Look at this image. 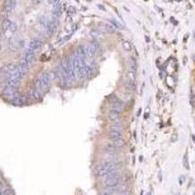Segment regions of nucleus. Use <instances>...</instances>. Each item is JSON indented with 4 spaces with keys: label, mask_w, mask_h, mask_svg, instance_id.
I'll return each instance as SVG.
<instances>
[{
    "label": "nucleus",
    "mask_w": 195,
    "mask_h": 195,
    "mask_svg": "<svg viewBox=\"0 0 195 195\" xmlns=\"http://www.w3.org/2000/svg\"><path fill=\"white\" fill-rule=\"evenodd\" d=\"M119 165L113 161H105L102 165H99L96 170V176L98 177H105L106 175L114 170H118Z\"/></svg>",
    "instance_id": "nucleus-1"
},
{
    "label": "nucleus",
    "mask_w": 195,
    "mask_h": 195,
    "mask_svg": "<svg viewBox=\"0 0 195 195\" xmlns=\"http://www.w3.org/2000/svg\"><path fill=\"white\" fill-rule=\"evenodd\" d=\"M120 177H112V179H108V180H105V185L106 188H115V187H118L119 184H120Z\"/></svg>",
    "instance_id": "nucleus-2"
},
{
    "label": "nucleus",
    "mask_w": 195,
    "mask_h": 195,
    "mask_svg": "<svg viewBox=\"0 0 195 195\" xmlns=\"http://www.w3.org/2000/svg\"><path fill=\"white\" fill-rule=\"evenodd\" d=\"M55 78V75H54V73L52 72V73H49V72H43L42 74L38 77V79L40 80L43 85L45 86V87H47L49 84H50V82L53 80Z\"/></svg>",
    "instance_id": "nucleus-3"
},
{
    "label": "nucleus",
    "mask_w": 195,
    "mask_h": 195,
    "mask_svg": "<svg viewBox=\"0 0 195 195\" xmlns=\"http://www.w3.org/2000/svg\"><path fill=\"white\" fill-rule=\"evenodd\" d=\"M33 59H34V51H32L31 49H29L28 47V48L24 51L23 58H21V60H25V62H27L30 66V63L33 62Z\"/></svg>",
    "instance_id": "nucleus-4"
},
{
    "label": "nucleus",
    "mask_w": 195,
    "mask_h": 195,
    "mask_svg": "<svg viewBox=\"0 0 195 195\" xmlns=\"http://www.w3.org/2000/svg\"><path fill=\"white\" fill-rule=\"evenodd\" d=\"M17 93H18V91H17V88H14V87H10V86H6L5 88L3 89L2 91V94L5 96L6 98L8 99H11L14 95H16Z\"/></svg>",
    "instance_id": "nucleus-5"
},
{
    "label": "nucleus",
    "mask_w": 195,
    "mask_h": 195,
    "mask_svg": "<svg viewBox=\"0 0 195 195\" xmlns=\"http://www.w3.org/2000/svg\"><path fill=\"white\" fill-rule=\"evenodd\" d=\"M41 46H42V42L37 38H33V39H31V40L29 41L28 47L29 49H31L32 51H36V50L40 49Z\"/></svg>",
    "instance_id": "nucleus-6"
},
{
    "label": "nucleus",
    "mask_w": 195,
    "mask_h": 195,
    "mask_svg": "<svg viewBox=\"0 0 195 195\" xmlns=\"http://www.w3.org/2000/svg\"><path fill=\"white\" fill-rule=\"evenodd\" d=\"M84 48H85L86 56H87V57H89L90 59H93L95 57V55H96V53H97V52L95 51L93 45L91 44V43H88V44H86L84 46Z\"/></svg>",
    "instance_id": "nucleus-7"
},
{
    "label": "nucleus",
    "mask_w": 195,
    "mask_h": 195,
    "mask_svg": "<svg viewBox=\"0 0 195 195\" xmlns=\"http://www.w3.org/2000/svg\"><path fill=\"white\" fill-rule=\"evenodd\" d=\"M108 136H109V138L112 141H115L122 138V133L119 131H114V130H109Z\"/></svg>",
    "instance_id": "nucleus-8"
},
{
    "label": "nucleus",
    "mask_w": 195,
    "mask_h": 195,
    "mask_svg": "<svg viewBox=\"0 0 195 195\" xmlns=\"http://www.w3.org/2000/svg\"><path fill=\"white\" fill-rule=\"evenodd\" d=\"M120 116H121V112L113 109V108H111V109L108 111V118H109L112 122L116 120H119Z\"/></svg>",
    "instance_id": "nucleus-9"
},
{
    "label": "nucleus",
    "mask_w": 195,
    "mask_h": 195,
    "mask_svg": "<svg viewBox=\"0 0 195 195\" xmlns=\"http://www.w3.org/2000/svg\"><path fill=\"white\" fill-rule=\"evenodd\" d=\"M28 97L30 99H33V101H38V99L41 98V95L38 93V91L35 88H32V89L29 90V92L28 94Z\"/></svg>",
    "instance_id": "nucleus-10"
},
{
    "label": "nucleus",
    "mask_w": 195,
    "mask_h": 195,
    "mask_svg": "<svg viewBox=\"0 0 195 195\" xmlns=\"http://www.w3.org/2000/svg\"><path fill=\"white\" fill-rule=\"evenodd\" d=\"M34 88H35L38 91V93L42 96V95L44 94V92H45V90H46L47 87H45V86L43 85L42 82L37 78V79L35 80V83H34Z\"/></svg>",
    "instance_id": "nucleus-11"
},
{
    "label": "nucleus",
    "mask_w": 195,
    "mask_h": 195,
    "mask_svg": "<svg viewBox=\"0 0 195 195\" xmlns=\"http://www.w3.org/2000/svg\"><path fill=\"white\" fill-rule=\"evenodd\" d=\"M124 86H125V88H126V90L129 91V92H133V91L136 89L135 81H132V80H129V79L125 81Z\"/></svg>",
    "instance_id": "nucleus-12"
},
{
    "label": "nucleus",
    "mask_w": 195,
    "mask_h": 195,
    "mask_svg": "<svg viewBox=\"0 0 195 195\" xmlns=\"http://www.w3.org/2000/svg\"><path fill=\"white\" fill-rule=\"evenodd\" d=\"M16 7V0H8L5 4V11L10 13Z\"/></svg>",
    "instance_id": "nucleus-13"
},
{
    "label": "nucleus",
    "mask_w": 195,
    "mask_h": 195,
    "mask_svg": "<svg viewBox=\"0 0 195 195\" xmlns=\"http://www.w3.org/2000/svg\"><path fill=\"white\" fill-rule=\"evenodd\" d=\"M16 68H17V67L15 66V64H13V63H9V64H7V66L3 67V68H2V71H3L4 73H6V74H10V73H12L13 71L15 70Z\"/></svg>",
    "instance_id": "nucleus-14"
},
{
    "label": "nucleus",
    "mask_w": 195,
    "mask_h": 195,
    "mask_svg": "<svg viewBox=\"0 0 195 195\" xmlns=\"http://www.w3.org/2000/svg\"><path fill=\"white\" fill-rule=\"evenodd\" d=\"M128 63H129V67H130V69H131V70L136 71L137 69H138V63H137V60H136L135 58H134V57H131V58L129 59Z\"/></svg>",
    "instance_id": "nucleus-15"
},
{
    "label": "nucleus",
    "mask_w": 195,
    "mask_h": 195,
    "mask_svg": "<svg viewBox=\"0 0 195 195\" xmlns=\"http://www.w3.org/2000/svg\"><path fill=\"white\" fill-rule=\"evenodd\" d=\"M76 56H77V57H79V58H82V59H84L86 57L84 46L80 45V46L77 47V49H76Z\"/></svg>",
    "instance_id": "nucleus-16"
},
{
    "label": "nucleus",
    "mask_w": 195,
    "mask_h": 195,
    "mask_svg": "<svg viewBox=\"0 0 195 195\" xmlns=\"http://www.w3.org/2000/svg\"><path fill=\"white\" fill-rule=\"evenodd\" d=\"M112 108L117 111H122L123 110V108H124V102H121V101H117L116 102L114 103H112Z\"/></svg>",
    "instance_id": "nucleus-17"
},
{
    "label": "nucleus",
    "mask_w": 195,
    "mask_h": 195,
    "mask_svg": "<svg viewBox=\"0 0 195 195\" xmlns=\"http://www.w3.org/2000/svg\"><path fill=\"white\" fill-rule=\"evenodd\" d=\"M105 148L106 149L107 152H116V151L118 150V148H117V146L114 145L113 141L109 142V144H107V145L105 146Z\"/></svg>",
    "instance_id": "nucleus-18"
},
{
    "label": "nucleus",
    "mask_w": 195,
    "mask_h": 195,
    "mask_svg": "<svg viewBox=\"0 0 195 195\" xmlns=\"http://www.w3.org/2000/svg\"><path fill=\"white\" fill-rule=\"evenodd\" d=\"M39 24H40L42 27H44L45 28H48L49 27V24H50V23H51V21H49L48 19L46 18V17H40V18H39Z\"/></svg>",
    "instance_id": "nucleus-19"
},
{
    "label": "nucleus",
    "mask_w": 195,
    "mask_h": 195,
    "mask_svg": "<svg viewBox=\"0 0 195 195\" xmlns=\"http://www.w3.org/2000/svg\"><path fill=\"white\" fill-rule=\"evenodd\" d=\"M120 177V174L118 170H114L110 173H108L107 175L105 176V180H108V179H112V177Z\"/></svg>",
    "instance_id": "nucleus-20"
},
{
    "label": "nucleus",
    "mask_w": 195,
    "mask_h": 195,
    "mask_svg": "<svg viewBox=\"0 0 195 195\" xmlns=\"http://www.w3.org/2000/svg\"><path fill=\"white\" fill-rule=\"evenodd\" d=\"M109 23L111 24L112 27H113V28H116V29H123V28H124L123 25H121L116 20L111 19V20H109Z\"/></svg>",
    "instance_id": "nucleus-21"
},
{
    "label": "nucleus",
    "mask_w": 195,
    "mask_h": 195,
    "mask_svg": "<svg viewBox=\"0 0 195 195\" xmlns=\"http://www.w3.org/2000/svg\"><path fill=\"white\" fill-rule=\"evenodd\" d=\"M122 45H123V48L126 50L127 52H131L133 50V46H132V43L130 42V41H124L122 43Z\"/></svg>",
    "instance_id": "nucleus-22"
},
{
    "label": "nucleus",
    "mask_w": 195,
    "mask_h": 195,
    "mask_svg": "<svg viewBox=\"0 0 195 195\" xmlns=\"http://www.w3.org/2000/svg\"><path fill=\"white\" fill-rule=\"evenodd\" d=\"M126 76H127V79L132 80V81H135L136 80V71L129 70L126 73Z\"/></svg>",
    "instance_id": "nucleus-23"
},
{
    "label": "nucleus",
    "mask_w": 195,
    "mask_h": 195,
    "mask_svg": "<svg viewBox=\"0 0 195 195\" xmlns=\"http://www.w3.org/2000/svg\"><path fill=\"white\" fill-rule=\"evenodd\" d=\"M114 142V145L117 146V148H122V147H124L125 146V141L122 140V138H120V140H118V141H113Z\"/></svg>",
    "instance_id": "nucleus-24"
},
{
    "label": "nucleus",
    "mask_w": 195,
    "mask_h": 195,
    "mask_svg": "<svg viewBox=\"0 0 195 195\" xmlns=\"http://www.w3.org/2000/svg\"><path fill=\"white\" fill-rule=\"evenodd\" d=\"M12 24V21L10 20H8V19H5L3 21H2V27L4 29H9L10 28V25Z\"/></svg>",
    "instance_id": "nucleus-25"
},
{
    "label": "nucleus",
    "mask_w": 195,
    "mask_h": 195,
    "mask_svg": "<svg viewBox=\"0 0 195 195\" xmlns=\"http://www.w3.org/2000/svg\"><path fill=\"white\" fill-rule=\"evenodd\" d=\"M52 6H53V9L54 10H60V7H62V4H60V0H55L52 4Z\"/></svg>",
    "instance_id": "nucleus-26"
},
{
    "label": "nucleus",
    "mask_w": 195,
    "mask_h": 195,
    "mask_svg": "<svg viewBox=\"0 0 195 195\" xmlns=\"http://www.w3.org/2000/svg\"><path fill=\"white\" fill-rule=\"evenodd\" d=\"M107 99H108V102H109L111 103V105H112V103L116 102L117 101H119L118 98H117V97L115 96V95H110V96H108Z\"/></svg>",
    "instance_id": "nucleus-27"
},
{
    "label": "nucleus",
    "mask_w": 195,
    "mask_h": 195,
    "mask_svg": "<svg viewBox=\"0 0 195 195\" xmlns=\"http://www.w3.org/2000/svg\"><path fill=\"white\" fill-rule=\"evenodd\" d=\"M184 166L185 169H189V164H188V158H187V153H185L184 156Z\"/></svg>",
    "instance_id": "nucleus-28"
},
{
    "label": "nucleus",
    "mask_w": 195,
    "mask_h": 195,
    "mask_svg": "<svg viewBox=\"0 0 195 195\" xmlns=\"http://www.w3.org/2000/svg\"><path fill=\"white\" fill-rule=\"evenodd\" d=\"M91 44L93 45V47H94V49H95V51L96 52H99V50L101 49V46H99V42L97 41V40H94Z\"/></svg>",
    "instance_id": "nucleus-29"
},
{
    "label": "nucleus",
    "mask_w": 195,
    "mask_h": 195,
    "mask_svg": "<svg viewBox=\"0 0 195 195\" xmlns=\"http://www.w3.org/2000/svg\"><path fill=\"white\" fill-rule=\"evenodd\" d=\"M17 29H18V27H17V24L15 23H13L12 21V24L10 25V28H9V30L11 32H16L17 31Z\"/></svg>",
    "instance_id": "nucleus-30"
},
{
    "label": "nucleus",
    "mask_w": 195,
    "mask_h": 195,
    "mask_svg": "<svg viewBox=\"0 0 195 195\" xmlns=\"http://www.w3.org/2000/svg\"><path fill=\"white\" fill-rule=\"evenodd\" d=\"M53 16L55 20H58L60 17V10H54L53 12Z\"/></svg>",
    "instance_id": "nucleus-31"
},
{
    "label": "nucleus",
    "mask_w": 195,
    "mask_h": 195,
    "mask_svg": "<svg viewBox=\"0 0 195 195\" xmlns=\"http://www.w3.org/2000/svg\"><path fill=\"white\" fill-rule=\"evenodd\" d=\"M67 12L69 13V14H74V13L76 12V9H75L74 7L69 6V7H68V9H67Z\"/></svg>",
    "instance_id": "nucleus-32"
},
{
    "label": "nucleus",
    "mask_w": 195,
    "mask_h": 195,
    "mask_svg": "<svg viewBox=\"0 0 195 195\" xmlns=\"http://www.w3.org/2000/svg\"><path fill=\"white\" fill-rule=\"evenodd\" d=\"M77 27H78V25H77L76 24H72V28H71V33H73V32H74V31H76V30H77Z\"/></svg>",
    "instance_id": "nucleus-33"
},
{
    "label": "nucleus",
    "mask_w": 195,
    "mask_h": 195,
    "mask_svg": "<svg viewBox=\"0 0 195 195\" xmlns=\"http://www.w3.org/2000/svg\"><path fill=\"white\" fill-rule=\"evenodd\" d=\"M101 195H112L109 191H108V190H106V191H103Z\"/></svg>",
    "instance_id": "nucleus-34"
},
{
    "label": "nucleus",
    "mask_w": 195,
    "mask_h": 195,
    "mask_svg": "<svg viewBox=\"0 0 195 195\" xmlns=\"http://www.w3.org/2000/svg\"><path fill=\"white\" fill-rule=\"evenodd\" d=\"M71 34H72V33H70V34H68V35H67L66 37H64V38H63V40H64V41H67V40H68V39H69V38H70V37H71Z\"/></svg>",
    "instance_id": "nucleus-35"
},
{
    "label": "nucleus",
    "mask_w": 195,
    "mask_h": 195,
    "mask_svg": "<svg viewBox=\"0 0 195 195\" xmlns=\"http://www.w3.org/2000/svg\"><path fill=\"white\" fill-rule=\"evenodd\" d=\"M159 180H162V173L159 172Z\"/></svg>",
    "instance_id": "nucleus-36"
},
{
    "label": "nucleus",
    "mask_w": 195,
    "mask_h": 195,
    "mask_svg": "<svg viewBox=\"0 0 195 195\" xmlns=\"http://www.w3.org/2000/svg\"><path fill=\"white\" fill-rule=\"evenodd\" d=\"M54 1H55V0H47V2H48L49 4H51V5H52V4H53V2H54Z\"/></svg>",
    "instance_id": "nucleus-37"
},
{
    "label": "nucleus",
    "mask_w": 195,
    "mask_h": 195,
    "mask_svg": "<svg viewBox=\"0 0 195 195\" xmlns=\"http://www.w3.org/2000/svg\"><path fill=\"white\" fill-rule=\"evenodd\" d=\"M141 109L140 108V109H138V113H137V115L138 116H140V114H141Z\"/></svg>",
    "instance_id": "nucleus-38"
},
{
    "label": "nucleus",
    "mask_w": 195,
    "mask_h": 195,
    "mask_svg": "<svg viewBox=\"0 0 195 195\" xmlns=\"http://www.w3.org/2000/svg\"><path fill=\"white\" fill-rule=\"evenodd\" d=\"M99 8H101V9H102V10H105V8H103L102 6H101V5H99Z\"/></svg>",
    "instance_id": "nucleus-39"
},
{
    "label": "nucleus",
    "mask_w": 195,
    "mask_h": 195,
    "mask_svg": "<svg viewBox=\"0 0 195 195\" xmlns=\"http://www.w3.org/2000/svg\"><path fill=\"white\" fill-rule=\"evenodd\" d=\"M192 137H193V141H195V136H192Z\"/></svg>",
    "instance_id": "nucleus-40"
},
{
    "label": "nucleus",
    "mask_w": 195,
    "mask_h": 195,
    "mask_svg": "<svg viewBox=\"0 0 195 195\" xmlns=\"http://www.w3.org/2000/svg\"><path fill=\"white\" fill-rule=\"evenodd\" d=\"M0 50H1V45H0Z\"/></svg>",
    "instance_id": "nucleus-41"
},
{
    "label": "nucleus",
    "mask_w": 195,
    "mask_h": 195,
    "mask_svg": "<svg viewBox=\"0 0 195 195\" xmlns=\"http://www.w3.org/2000/svg\"><path fill=\"white\" fill-rule=\"evenodd\" d=\"M0 38H1V33H0Z\"/></svg>",
    "instance_id": "nucleus-42"
},
{
    "label": "nucleus",
    "mask_w": 195,
    "mask_h": 195,
    "mask_svg": "<svg viewBox=\"0 0 195 195\" xmlns=\"http://www.w3.org/2000/svg\"><path fill=\"white\" fill-rule=\"evenodd\" d=\"M193 195H195V193H193Z\"/></svg>",
    "instance_id": "nucleus-43"
}]
</instances>
